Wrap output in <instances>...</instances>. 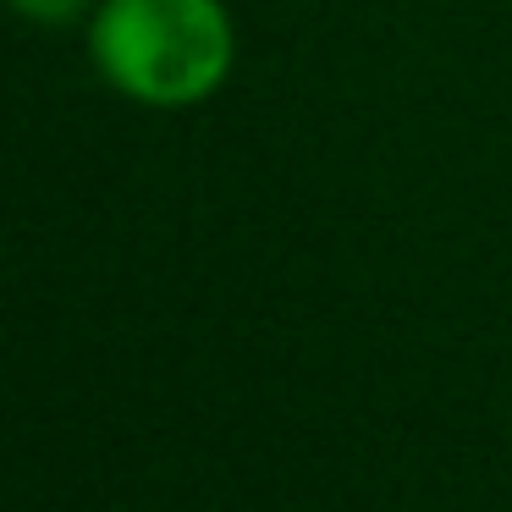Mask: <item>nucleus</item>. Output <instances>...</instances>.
Masks as SVG:
<instances>
[{
  "label": "nucleus",
  "mask_w": 512,
  "mask_h": 512,
  "mask_svg": "<svg viewBox=\"0 0 512 512\" xmlns=\"http://www.w3.org/2000/svg\"><path fill=\"white\" fill-rule=\"evenodd\" d=\"M94 67L138 105H199L232 72V17L221 0H105L89 28Z\"/></svg>",
  "instance_id": "obj_1"
},
{
  "label": "nucleus",
  "mask_w": 512,
  "mask_h": 512,
  "mask_svg": "<svg viewBox=\"0 0 512 512\" xmlns=\"http://www.w3.org/2000/svg\"><path fill=\"white\" fill-rule=\"evenodd\" d=\"M12 6L28 17V23H45V28L72 23V17H83V12H89V0H12Z\"/></svg>",
  "instance_id": "obj_2"
}]
</instances>
